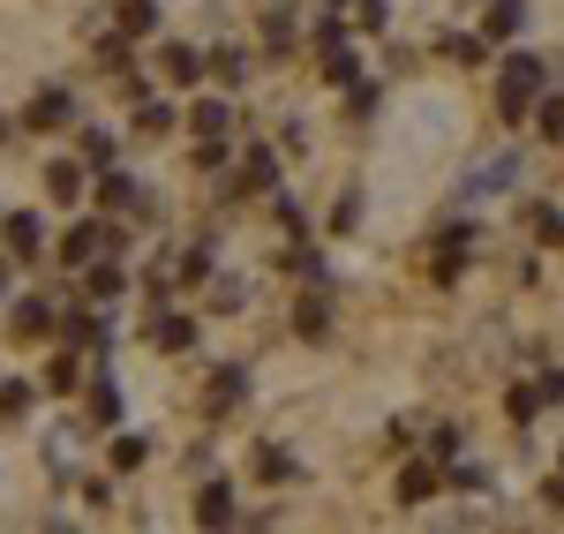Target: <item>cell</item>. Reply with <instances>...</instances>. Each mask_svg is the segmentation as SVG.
<instances>
[{"label":"cell","instance_id":"1","mask_svg":"<svg viewBox=\"0 0 564 534\" xmlns=\"http://www.w3.org/2000/svg\"><path fill=\"white\" fill-rule=\"evenodd\" d=\"M542 98H550V68H542L534 53H505V61H497V113H505V121H527Z\"/></svg>","mask_w":564,"mask_h":534},{"label":"cell","instance_id":"2","mask_svg":"<svg viewBox=\"0 0 564 534\" xmlns=\"http://www.w3.org/2000/svg\"><path fill=\"white\" fill-rule=\"evenodd\" d=\"M467 257H475V233H467V226H444L430 241V257H422V271H430L436 286H452V279L467 271Z\"/></svg>","mask_w":564,"mask_h":534},{"label":"cell","instance_id":"3","mask_svg":"<svg viewBox=\"0 0 564 534\" xmlns=\"http://www.w3.org/2000/svg\"><path fill=\"white\" fill-rule=\"evenodd\" d=\"M241 400H249V369H241V361H226L212 384H204V414H212V422H226Z\"/></svg>","mask_w":564,"mask_h":534},{"label":"cell","instance_id":"4","mask_svg":"<svg viewBox=\"0 0 564 534\" xmlns=\"http://www.w3.org/2000/svg\"><path fill=\"white\" fill-rule=\"evenodd\" d=\"M68 113H76V98L53 84V90H39V98L23 106V129H31V135H53V129H68Z\"/></svg>","mask_w":564,"mask_h":534},{"label":"cell","instance_id":"5","mask_svg":"<svg viewBox=\"0 0 564 534\" xmlns=\"http://www.w3.org/2000/svg\"><path fill=\"white\" fill-rule=\"evenodd\" d=\"M0 241H8V257H15V264H39V257H45V226L31 219V211H15V219L0 226Z\"/></svg>","mask_w":564,"mask_h":534},{"label":"cell","instance_id":"6","mask_svg":"<svg viewBox=\"0 0 564 534\" xmlns=\"http://www.w3.org/2000/svg\"><path fill=\"white\" fill-rule=\"evenodd\" d=\"M188 129H196V143H226L234 106H226V98H196V106H188Z\"/></svg>","mask_w":564,"mask_h":534},{"label":"cell","instance_id":"7","mask_svg":"<svg viewBox=\"0 0 564 534\" xmlns=\"http://www.w3.org/2000/svg\"><path fill=\"white\" fill-rule=\"evenodd\" d=\"M8 331H15V339H45V331H53V302L23 294V302H15V316H8Z\"/></svg>","mask_w":564,"mask_h":534},{"label":"cell","instance_id":"8","mask_svg":"<svg viewBox=\"0 0 564 534\" xmlns=\"http://www.w3.org/2000/svg\"><path fill=\"white\" fill-rule=\"evenodd\" d=\"M234 188H257V196H271V188H279V151H249V159H241V181H234Z\"/></svg>","mask_w":564,"mask_h":534},{"label":"cell","instance_id":"9","mask_svg":"<svg viewBox=\"0 0 564 534\" xmlns=\"http://www.w3.org/2000/svg\"><path fill=\"white\" fill-rule=\"evenodd\" d=\"M98 249H113V233H106V226H68V241H61V264H90Z\"/></svg>","mask_w":564,"mask_h":534},{"label":"cell","instance_id":"10","mask_svg":"<svg viewBox=\"0 0 564 534\" xmlns=\"http://www.w3.org/2000/svg\"><path fill=\"white\" fill-rule=\"evenodd\" d=\"M151 347L188 355V347H196V316H151Z\"/></svg>","mask_w":564,"mask_h":534},{"label":"cell","instance_id":"11","mask_svg":"<svg viewBox=\"0 0 564 534\" xmlns=\"http://www.w3.org/2000/svg\"><path fill=\"white\" fill-rule=\"evenodd\" d=\"M159 68H166V84H196V76H204V68H212V61H204V53H196V45H166V53H159Z\"/></svg>","mask_w":564,"mask_h":534},{"label":"cell","instance_id":"12","mask_svg":"<svg viewBox=\"0 0 564 534\" xmlns=\"http://www.w3.org/2000/svg\"><path fill=\"white\" fill-rule=\"evenodd\" d=\"M84 188H90V181H84L76 159H53V166H45V196H53V204H76Z\"/></svg>","mask_w":564,"mask_h":534},{"label":"cell","instance_id":"13","mask_svg":"<svg viewBox=\"0 0 564 534\" xmlns=\"http://www.w3.org/2000/svg\"><path fill=\"white\" fill-rule=\"evenodd\" d=\"M113 31H121V39L159 31V0H121V8H113Z\"/></svg>","mask_w":564,"mask_h":534},{"label":"cell","instance_id":"14","mask_svg":"<svg viewBox=\"0 0 564 534\" xmlns=\"http://www.w3.org/2000/svg\"><path fill=\"white\" fill-rule=\"evenodd\" d=\"M196 520H204V534H218L226 520H234V490H226V482H204V497H196Z\"/></svg>","mask_w":564,"mask_h":534},{"label":"cell","instance_id":"15","mask_svg":"<svg viewBox=\"0 0 564 534\" xmlns=\"http://www.w3.org/2000/svg\"><path fill=\"white\" fill-rule=\"evenodd\" d=\"M294 331H302V339H324V331H332V302H324V294H302V302H294Z\"/></svg>","mask_w":564,"mask_h":534},{"label":"cell","instance_id":"16","mask_svg":"<svg viewBox=\"0 0 564 534\" xmlns=\"http://www.w3.org/2000/svg\"><path fill=\"white\" fill-rule=\"evenodd\" d=\"M166 279H188V286H204V279H212V249H204V241H188L174 264H166Z\"/></svg>","mask_w":564,"mask_h":534},{"label":"cell","instance_id":"17","mask_svg":"<svg viewBox=\"0 0 564 534\" xmlns=\"http://www.w3.org/2000/svg\"><path fill=\"white\" fill-rule=\"evenodd\" d=\"M436 490H444V475H436V467H406V475H399V504H430Z\"/></svg>","mask_w":564,"mask_h":534},{"label":"cell","instance_id":"18","mask_svg":"<svg viewBox=\"0 0 564 534\" xmlns=\"http://www.w3.org/2000/svg\"><path fill=\"white\" fill-rule=\"evenodd\" d=\"M212 76L226 90H241V84H249V53H241V45H218V53H212Z\"/></svg>","mask_w":564,"mask_h":534},{"label":"cell","instance_id":"19","mask_svg":"<svg viewBox=\"0 0 564 534\" xmlns=\"http://www.w3.org/2000/svg\"><path fill=\"white\" fill-rule=\"evenodd\" d=\"M98 204H106V211H143V196H135L129 174H106V181H98Z\"/></svg>","mask_w":564,"mask_h":534},{"label":"cell","instance_id":"20","mask_svg":"<svg viewBox=\"0 0 564 534\" xmlns=\"http://www.w3.org/2000/svg\"><path fill=\"white\" fill-rule=\"evenodd\" d=\"M520 31V0H489L481 8V39H512Z\"/></svg>","mask_w":564,"mask_h":534},{"label":"cell","instance_id":"21","mask_svg":"<svg viewBox=\"0 0 564 534\" xmlns=\"http://www.w3.org/2000/svg\"><path fill=\"white\" fill-rule=\"evenodd\" d=\"M129 294V271L121 264H90V302H121Z\"/></svg>","mask_w":564,"mask_h":534},{"label":"cell","instance_id":"22","mask_svg":"<svg viewBox=\"0 0 564 534\" xmlns=\"http://www.w3.org/2000/svg\"><path fill=\"white\" fill-rule=\"evenodd\" d=\"M542 384H512V392H505V414H512V422H534V414H542Z\"/></svg>","mask_w":564,"mask_h":534},{"label":"cell","instance_id":"23","mask_svg":"<svg viewBox=\"0 0 564 534\" xmlns=\"http://www.w3.org/2000/svg\"><path fill=\"white\" fill-rule=\"evenodd\" d=\"M121 414V384L113 377H90V422H113Z\"/></svg>","mask_w":564,"mask_h":534},{"label":"cell","instance_id":"24","mask_svg":"<svg viewBox=\"0 0 564 534\" xmlns=\"http://www.w3.org/2000/svg\"><path fill=\"white\" fill-rule=\"evenodd\" d=\"M76 384H84V361H76V347H68V355L45 369V392H76Z\"/></svg>","mask_w":564,"mask_h":534},{"label":"cell","instance_id":"25","mask_svg":"<svg viewBox=\"0 0 564 534\" xmlns=\"http://www.w3.org/2000/svg\"><path fill=\"white\" fill-rule=\"evenodd\" d=\"M436 53L459 61V68H475V61H489V39H436Z\"/></svg>","mask_w":564,"mask_h":534},{"label":"cell","instance_id":"26","mask_svg":"<svg viewBox=\"0 0 564 534\" xmlns=\"http://www.w3.org/2000/svg\"><path fill=\"white\" fill-rule=\"evenodd\" d=\"M534 129L550 135V143H564V98H542V106H534Z\"/></svg>","mask_w":564,"mask_h":534},{"label":"cell","instance_id":"27","mask_svg":"<svg viewBox=\"0 0 564 534\" xmlns=\"http://www.w3.org/2000/svg\"><path fill=\"white\" fill-rule=\"evenodd\" d=\"M174 129V113H166V106H151V98H143V106H135V135H166Z\"/></svg>","mask_w":564,"mask_h":534},{"label":"cell","instance_id":"28","mask_svg":"<svg viewBox=\"0 0 564 534\" xmlns=\"http://www.w3.org/2000/svg\"><path fill=\"white\" fill-rule=\"evenodd\" d=\"M257 475H263V482H294V459H286V451H271V445H263V451H257Z\"/></svg>","mask_w":564,"mask_h":534},{"label":"cell","instance_id":"29","mask_svg":"<svg viewBox=\"0 0 564 534\" xmlns=\"http://www.w3.org/2000/svg\"><path fill=\"white\" fill-rule=\"evenodd\" d=\"M143 459H151V445H143V437H113V467H121V475H129V467H143Z\"/></svg>","mask_w":564,"mask_h":534},{"label":"cell","instance_id":"30","mask_svg":"<svg viewBox=\"0 0 564 534\" xmlns=\"http://www.w3.org/2000/svg\"><path fill=\"white\" fill-rule=\"evenodd\" d=\"M347 113H354V121H369V113H377V84H347Z\"/></svg>","mask_w":564,"mask_h":534},{"label":"cell","instance_id":"31","mask_svg":"<svg viewBox=\"0 0 564 534\" xmlns=\"http://www.w3.org/2000/svg\"><path fill=\"white\" fill-rule=\"evenodd\" d=\"M263 39H271V45H294V15H286V8H271V15H263Z\"/></svg>","mask_w":564,"mask_h":534},{"label":"cell","instance_id":"32","mask_svg":"<svg viewBox=\"0 0 564 534\" xmlns=\"http://www.w3.org/2000/svg\"><path fill=\"white\" fill-rule=\"evenodd\" d=\"M23 406H31V384H23V377H8V384H0V414H23Z\"/></svg>","mask_w":564,"mask_h":534},{"label":"cell","instance_id":"33","mask_svg":"<svg viewBox=\"0 0 564 534\" xmlns=\"http://www.w3.org/2000/svg\"><path fill=\"white\" fill-rule=\"evenodd\" d=\"M84 159H90V166H106V159H113V135H106V129H84Z\"/></svg>","mask_w":564,"mask_h":534},{"label":"cell","instance_id":"34","mask_svg":"<svg viewBox=\"0 0 564 534\" xmlns=\"http://www.w3.org/2000/svg\"><path fill=\"white\" fill-rule=\"evenodd\" d=\"M384 15H391V0H354V23H361V31H377Z\"/></svg>","mask_w":564,"mask_h":534},{"label":"cell","instance_id":"35","mask_svg":"<svg viewBox=\"0 0 564 534\" xmlns=\"http://www.w3.org/2000/svg\"><path fill=\"white\" fill-rule=\"evenodd\" d=\"M534 233H542V241H564V219L550 211V204H534Z\"/></svg>","mask_w":564,"mask_h":534},{"label":"cell","instance_id":"36","mask_svg":"<svg viewBox=\"0 0 564 534\" xmlns=\"http://www.w3.org/2000/svg\"><path fill=\"white\" fill-rule=\"evenodd\" d=\"M241 294H249L241 279H218V286H212V302H218V309H241Z\"/></svg>","mask_w":564,"mask_h":534}]
</instances>
